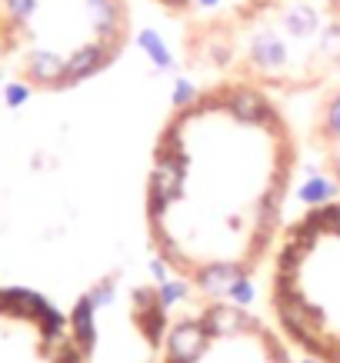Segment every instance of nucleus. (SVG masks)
<instances>
[{"label": "nucleus", "instance_id": "obj_1", "mask_svg": "<svg viewBox=\"0 0 340 363\" xmlns=\"http://www.w3.org/2000/svg\"><path fill=\"white\" fill-rule=\"evenodd\" d=\"M224 111L231 113L237 123L243 127H261V130H284L280 121H277L274 107L267 104L261 90L253 87H234L224 90Z\"/></svg>", "mask_w": 340, "mask_h": 363}, {"label": "nucleus", "instance_id": "obj_2", "mask_svg": "<svg viewBox=\"0 0 340 363\" xmlns=\"http://www.w3.org/2000/svg\"><path fill=\"white\" fill-rule=\"evenodd\" d=\"M210 347V333L204 327V320H177L167 330L164 340V360L167 363H200Z\"/></svg>", "mask_w": 340, "mask_h": 363}, {"label": "nucleus", "instance_id": "obj_3", "mask_svg": "<svg viewBox=\"0 0 340 363\" xmlns=\"http://www.w3.org/2000/svg\"><path fill=\"white\" fill-rule=\"evenodd\" d=\"M247 57H251V64L257 74L263 77H277V74H284L290 60H294V50H290V40H287L280 30L274 27H263L251 37V44H247Z\"/></svg>", "mask_w": 340, "mask_h": 363}, {"label": "nucleus", "instance_id": "obj_4", "mask_svg": "<svg viewBox=\"0 0 340 363\" xmlns=\"http://www.w3.org/2000/svg\"><path fill=\"white\" fill-rule=\"evenodd\" d=\"M204 327H207L210 340H231V337H241V333H257L261 323L243 313V307L237 303H220V300H210V307L200 313Z\"/></svg>", "mask_w": 340, "mask_h": 363}, {"label": "nucleus", "instance_id": "obj_5", "mask_svg": "<svg viewBox=\"0 0 340 363\" xmlns=\"http://www.w3.org/2000/svg\"><path fill=\"white\" fill-rule=\"evenodd\" d=\"M187 167L190 160H177V157H157L154 170H150V184H147V197L160 200L164 207H174L184 197L187 187Z\"/></svg>", "mask_w": 340, "mask_h": 363}, {"label": "nucleus", "instance_id": "obj_6", "mask_svg": "<svg viewBox=\"0 0 340 363\" xmlns=\"http://www.w3.org/2000/svg\"><path fill=\"white\" fill-rule=\"evenodd\" d=\"M84 11H87V21L94 27V33H97L100 44L117 50L124 37V27H127L121 0H84Z\"/></svg>", "mask_w": 340, "mask_h": 363}, {"label": "nucleus", "instance_id": "obj_7", "mask_svg": "<svg viewBox=\"0 0 340 363\" xmlns=\"http://www.w3.org/2000/svg\"><path fill=\"white\" fill-rule=\"evenodd\" d=\"M114 54L117 50H110L107 44H100V40H94V44H84L77 47L74 54L67 57V77H64V87H77L80 80L94 77V74H100L104 67L114 60Z\"/></svg>", "mask_w": 340, "mask_h": 363}, {"label": "nucleus", "instance_id": "obj_8", "mask_svg": "<svg viewBox=\"0 0 340 363\" xmlns=\"http://www.w3.org/2000/svg\"><path fill=\"white\" fill-rule=\"evenodd\" d=\"M243 274H247L243 264H207V267H197V270H194V284H197V290L204 297L220 300V297H227L231 284Z\"/></svg>", "mask_w": 340, "mask_h": 363}, {"label": "nucleus", "instance_id": "obj_9", "mask_svg": "<svg viewBox=\"0 0 340 363\" xmlns=\"http://www.w3.org/2000/svg\"><path fill=\"white\" fill-rule=\"evenodd\" d=\"M27 77L40 87H64V77H67V57L54 54V50H31L27 54Z\"/></svg>", "mask_w": 340, "mask_h": 363}, {"label": "nucleus", "instance_id": "obj_10", "mask_svg": "<svg viewBox=\"0 0 340 363\" xmlns=\"http://www.w3.org/2000/svg\"><path fill=\"white\" fill-rule=\"evenodd\" d=\"M50 307V300L37 290H27V286H7L4 290V303H0V313L4 317H17V320H31L37 323V317Z\"/></svg>", "mask_w": 340, "mask_h": 363}, {"label": "nucleus", "instance_id": "obj_11", "mask_svg": "<svg viewBox=\"0 0 340 363\" xmlns=\"http://www.w3.org/2000/svg\"><path fill=\"white\" fill-rule=\"evenodd\" d=\"M70 337H74V343L80 347L84 357H90L94 347H97V310L87 297H80L74 313H70Z\"/></svg>", "mask_w": 340, "mask_h": 363}, {"label": "nucleus", "instance_id": "obj_12", "mask_svg": "<svg viewBox=\"0 0 340 363\" xmlns=\"http://www.w3.org/2000/svg\"><path fill=\"white\" fill-rule=\"evenodd\" d=\"M340 197V184L334 180L330 174H320L314 167H307V177H304V184L297 187V200L304 203V207H324L330 200Z\"/></svg>", "mask_w": 340, "mask_h": 363}, {"label": "nucleus", "instance_id": "obj_13", "mask_svg": "<svg viewBox=\"0 0 340 363\" xmlns=\"http://www.w3.org/2000/svg\"><path fill=\"white\" fill-rule=\"evenodd\" d=\"M137 50H143V54H147V60H150L160 74H167V70H174V67H177L174 50L167 47L164 33H157L154 27H141V30H137Z\"/></svg>", "mask_w": 340, "mask_h": 363}, {"label": "nucleus", "instance_id": "obj_14", "mask_svg": "<svg viewBox=\"0 0 340 363\" xmlns=\"http://www.w3.org/2000/svg\"><path fill=\"white\" fill-rule=\"evenodd\" d=\"M133 320H137V330L147 337V343H160L164 340V330H167V310L157 303V307H150V310H137L133 313Z\"/></svg>", "mask_w": 340, "mask_h": 363}, {"label": "nucleus", "instance_id": "obj_15", "mask_svg": "<svg viewBox=\"0 0 340 363\" xmlns=\"http://www.w3.org/2000/svg\"><path fill=\"white\" fill-rule=\"evenodd\" d=\"M187 297H190V284H187L184 277H170L164 284H157V303H160L167 313H170L177 303H184Z\"/></svg>", "mask_w": 340, "mask_h": 363}, {"label": "nucleus", "instance_id": "obj_16", "mask_svg": "<svg viewBox=\"0 0 340 363\" xmlns=\"http://www.w3.org/2000/svg\"><path fill=\"white\" fill-rule=\"evenodd\" d=\"M200 100V90H197V84L190 77H177L174 80V97H170V104H174L177 111L184 113V111H190L194 104Z\"/></svg>", "mask_w": 340, "mask_h": 363}, {"label": "nucleus", "instance_id": "obj_17", "mask_svg": "<svg viewBox=\"0 0 340 363\" xmlns=\"http://www.w3.org/2000/svg\"><path fill=\"white\" fill-rule=\"evenodd\" d=\"M227 300L231 303H237V307H251L253 300H257V286H253V280L247 274L237 277L231 284V290H227Z\"/></svg>", "mask_w": 340, "mask_h": 363}, {"label": "nucleus", "instance_id": "obj_18", "mask_svg": "<svg viewBox=\"0 0 340 363\" xmlns=\"http://www.w3.org/2000/svg\"><path fill=\"white\" fill-rule=\"evenodd\" d=\"M114 290H117V280H114V277H104L100 284L90 286L84 297L94 303V310H104V307H110V303H114Z\"/></svg>", "mask_w": 340, "mask_h": 363}, {"label": "nucleus", "instance_id": "obj_19", "mask_svg": "<svg viewBox=\"0 0 340 363\" xmlns=\"http://www.w3.org/2000/svg\"><path fill=\"white\" fill-rule=\"evenodd\" d=\"M4 107H11V111H21L23 104L31 100V84H23V80H11V84H4Z\"/></svg>", "mask_w": 340, "mask_h": 363}, {"label": "nucleus", "instance_id": "obj_20", "mask_svg": "<svg viewBox=\"0 0 340 363\" xmlns=\"http://www.w3.org/2000/svg\"><path fill=\"white\" fill-rule=\"evenodd\" d=\"M37 4H40V0H4L7 21L11 23H27L33 13H37Z\"/></svg>", "mask_w": 340, "mask_h": 363}, {"label": "nucleus", "instance_id": "obj_21", "mask_svg": "<svg viewBox=\"0 0 340 363\" xmlns=\"http://www.w3.org/2000/svg\"><path fill=\"white\" fill-rule=\"evenodd\" d=\"M207 57L214 60L217 67H224V64H231V57H234V50H231V40H210V47H207Z\"/></svg>", "mask_w": 340, "mask_h": 363}, {"label": "nucleus", "instance_id": "obj_22", "mask_svg": "<svg viewBox=\"0 0 340 363\" xmlns=\"http://www.w3.org/2000/svg\"><path fill=\"white\" fill-rule=\"evenodd\" d=\"M150 307H157V286H137L133 290V313Z\"/></svg>", "mask_w": 340, "mask_h": 363}, {"label": "nucleus", "instance_id": "obj_23", "mask_svg": "<svg viewBox=\"0 0 340 363\" xmlns=\"http://www.w3.org/2000/svg\"><path fill=\"white\" fill-rule=\"evenodd\" d=\"M324 150H327V174L340 184V140L330 143V147H324Z\"/></svg>", "mask_w": 340, "mask_h": 363}, {"label": "nucleus", "instance_id": "obj_24", "mask_svg": "<svg viewBox=\"0 0 340 363\" xmlns=\"http://www.w3.org/2000/svg\"><path fill=\"white\" fill-rule=\"evenodd\" d=\"M170 270H174V267L167 264L164 257H154V260H150V277H154L157 284H164V280H170Z\"/></svg>", "mask_w": 340, "mask_h": 363}, {"label": "nucleus", "instance_id": "obj_25", "mask_svg": "<svg viewBox=\"0 0 340 363\" xmlns=\"http://www.w3.org/2000/svg\"><path fill=\"white\" fill-rule=\"evenodd\" d=\"M194 4H197L200 11H217V7L224 4V0H194Z\"/></svg>", "mask_w": 340, "mask_h": 363}, {"label": "nucleus", "instance_id": "obj_26", "mask_svg": "<svg viewBox=\"0 0 340 363\" xmlns=\"http://www.w3.org/2000/svg\"><path fill=\"white\" fill-rule=\"evenodd\" d=\"M300 363H324V360H317V357H304Z\"/></svg>", "mask_w": 340, "mask_h": 363}, {"label": "nucleus", "instance_id": "obj_27", "mask_svg": "<svg viewBox=\"0 0 340 363\" xmlns=\"http://www.w3.org/2000/svg\"><path fill=\"white\" fill-rule=\"evenodd\" d=\"M0 303H4V290H0Z\"/></svg>", "mask_w": 340, "mask_h": 363}, {"label": "nucleus", "instance_id": "obj_28", "mask_svg": "<svg viewBox=\"0 0 340 363\" xmlns=\"http://www.w3.org/2000/svg\"><path fill=\"white\" fill-rule=\"evenodd\" d=\"M0 84H4V77H0Z\"/></svg>", "mask_w": 340, "mask_h": 363}]
</instances>
